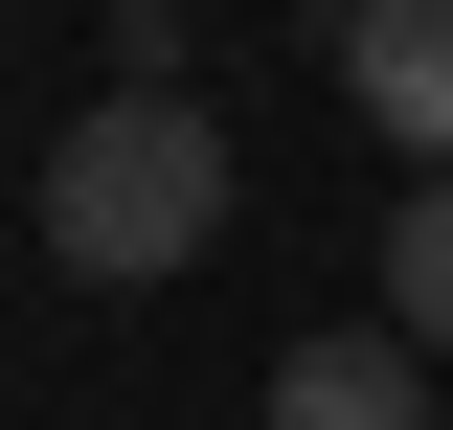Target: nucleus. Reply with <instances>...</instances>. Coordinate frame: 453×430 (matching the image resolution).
Masks as SVG:
<instances>
[{
	"mask_svg": "<svg viewBox=\"0 0 453 430\" xmlns=\"http://www.w3.org/2000/svg\"><path fill=\"white\" fill-rule=\"evenodd\" d=\"M386 340L453 363V181H408V227H386Z\"/></svg>",
	"mask_w": 453,
	"mask_h": 430,
	"instance_id": "nucleus-4",
	"label": "nucleus"
},
{
	"mask_svg": "<svg viewBox=\"0 0 453 430\" xmlns=\"http://www.w3.org/2000/svg\"><path fill=\"white\" fill-rule=\"evenodd\" d=\"M226 204H250V159H226L204 91H113V113H68V136H46V272H91V295L204 272Z\"/></svg>",
	"mask_w": 453,
	"mask_h": 430,
	"instance_id": "nucleus-1",
	"label": "nucleus"
},
{
	"mask_svg": "<svg viewBox=\"0 0 453 430\" xmlns=\"http://www.w3.org/2000/svg\"><path fill=\"white\" fill-rule=\"evenodd\" d=\"M340 91L408 181H453V0H340Z\"/></svg>",
	"mask_w": 453,
	"mask_h": 430,
	"instance_id": "nucleus-2",
	"label": "nucleus"
},
{
	"mask_svg": "<svg viewBox=\"0 0 453 430\" xmlns=\"http://www.w3.org/2000/svg\"><path fill=\"white\" fill-rule=\"evenodd\" d=\"M273 430H453V408H431V363H408L386 318H340V340L273 363Z\"/></svg>",
	"mask_w": 453,
	"mask_h": 430,
	"instance_id": "nucleus-3",
	"label": "nucleus"
}]
</instances>
